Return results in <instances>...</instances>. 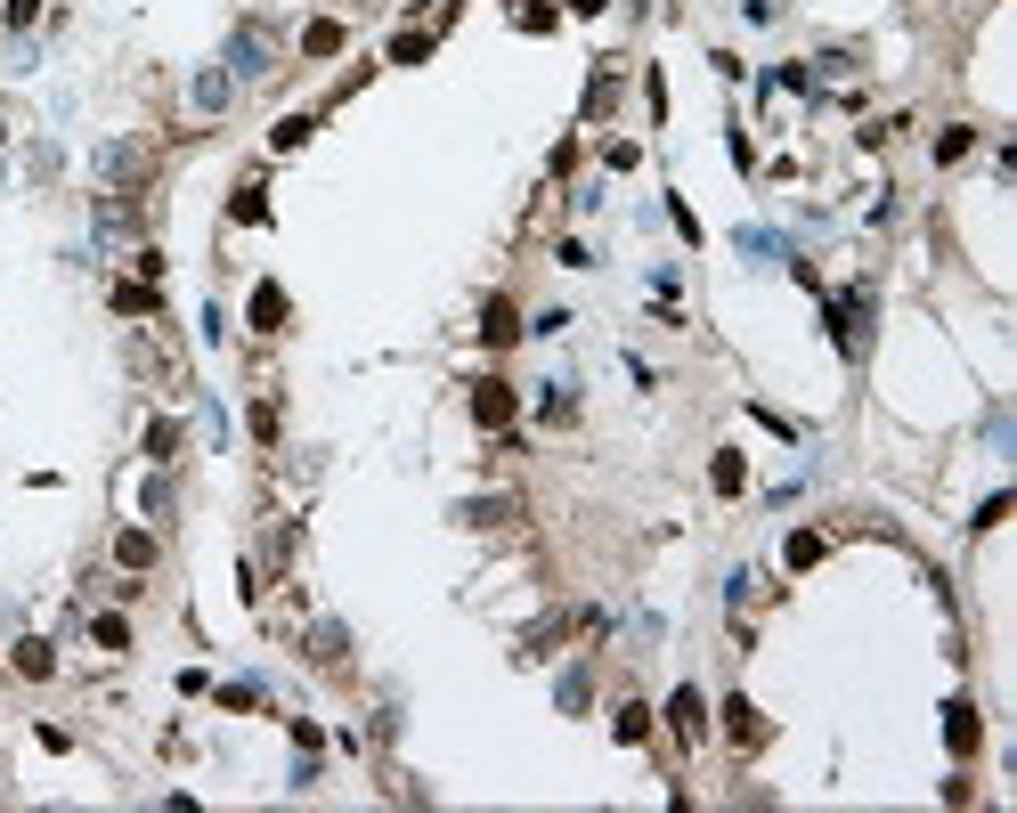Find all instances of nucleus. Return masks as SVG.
Masks as SVG:
<instances>
[{
  "label": "nucleus",
  "mask_w": 1017,
  "mask_h": 813,
  "mask_svg": "<svg viewBox=\"0 0 1017 813\" xmlns=\"http://www.w3.org/2000/svg\"><path fill=\"white\" fill-rule=\"evenodd\" d=\"M472 415H481V431H505L513 423V391L505 383H481V391H472Z\"/></svg>",
  "instance_id": "nucleus-1"
},
{
  "label": "nucleus",
  "mask_w": 1017,
  "mask_h": 813,
  "mask_svg": "<svg viewBox=\"0 0 1017 813\" xmlns=\"http://www.w3.org/2000/svg\"><path fill=\"white\" fill-rule=\"evenodd\" d=\"M944 740H952V757H969V748H977V708H969V700L944 708Z\"/></svg>",
  "instance_id": "nucleus-2"
},
{
  "label": "nucleus",
  "mask_w": 1017,
  "mask_h": 813,
  "mask_svg": "<svg viewBox=\"0 0 1017 813\" xmlns=\"http://www.w3.org/2000/svg\"><path fill=\"white\" fill-rule=\"evenodd\" d=\"M668 724H676L684 740H700V732H708V708H700V692H692V683H684V692L668 700Z\"/></svg>",
  "instance_id": "nucleus-3"
},
{
  "label": "nucleus",
  "mask_w": 1017,
  "mask_h": 813,
  "mask_svg": "<svg viewBox=\"0 0 1017 813\" xmlns=\"http://www.w3.org/2000/svg\"><path fill=\"white\" fill-rule=\"evenodd\" d=\"M253 334H285V285H261L253 293Z\"/></svg>",
  "instance_id": "nucleus-4"
},
{
  "label": "nucleus",
  "mask_w": 1017,
  "mask_h": 813,
  "mask_svg": "<svg viewBox=\"0 0 1017 813\" xmlns=\"http://www.w3.org/2000/svg\"><path fill=\"white\" fill-rule=\"evenodd\" d=\"M342 41H350V33H342L334 17H318V25H302V57H342Z\"/></svg>",
  "instance_id": "nucleus-5"
},
{
  "label": "nucleus",
  "mask_w": 1017,
  "mask_h": 813,
  "mask_svg": "<svg viewBox=\"0 0 1017 813\" xmlns=\"http://www.w3.org/2000/svg\"><path fill=\"white\" fill-rule=\"evenodd\" d=\"M725 732H733V748H757V740H765V724H757L749 700H725Z\"/></svg>",
  "instance_id": "nucleus-6"
},
{
  "label": "nucleus",
  "mask_w": 1017,
  "mask_h": 813,
  "mask_svg": "<svg viewBox=\"0 0 1017 813\" xmlns=\"http://www.w3.org/2000/svg\"><path fill=\"white\" fill-rule=\"evenodd\" d=\"M114 561H123V570L139 578L147 561H155V537H147V529H123V537H114Z\"/></svg>",
  "instance_id": "nucleus-7"
},
{
  "label": "nucleus",
  "mask_w": 1017,
  "mask_h": 813,
  "mask_svg": "<svg viewBox=\"0 0 1017 813\" xmlns=\"http://www.w3.org/2000/svg\"><path fill=\"white\" fill-rule=\"evenodd\" d=\"M513 334H521V326H513V301H505V293H497V301H489V309H481V342H497V350H505V342H513Z\"/></svg>",
  "instance_id": "nucleus-8"
},
{
  "label": "nucleus",
  "mask_w": 1017,
  "mask_h": 813,
  "mask_svg": "<svg viewBox=\"0 0 1017 813\" xmlns=\"http://www.w3.org/2000/svg\"><path fill=\"white\" fill-rule=\"evenodd\" d=\"M114 309H123V318H155L163 293H155V285H114Z\"/></svg>",
  "instance_id": "nucleus-9"
},
{
  "label": "nucleus",
  "mask_w": 1017,
  "mask_h": 813,
  "mask_svg": "<svg viewBox=\"0 0 1017 813\" xmlns=\"http://www.w3.org/2000/svg\"><path fill=\"white\" fill-rule=\"evenodd\" d=\"M708 480H716V496H741V488H749V464H741V456L725 448V456L708 464Z\"/></svg>",
  "instance_id": "nucleus-10"
},
{
  "label": "nucleus",
  "mask_w": 1017,
  "mask_h": 813,
  "mask_svg": "<svg viewBox=\"0 0 1017 813\" xmlns=\"http://www.w3.org/2000/svg\"><path fill=\"white\" fill-rule=\"evenodd\" d=\"M611 732H619V740H651V708H643V700H627V708L611 716Z\"/></svg>",
  "instance_id": "nucleus-11"
},
{
  "label": "nucleus",
  "mask_w": 1017,
  "mask_h": 813,
  "mask_svg": "<svg viewBox=\"0 0 1017 813\" xmlns=\"http://www.w3.org/2000/svg\"><path fill=\"white\" fill-rule=\"evenodd\" d=\"M456 521H472V529H497V521H513V496H489V505H464Z\"/></svg>",
  "instance_id": "nucleus-12"
},
{
  "label": "nucleus",
  "mask_w": 1017,
  "mask_h": 813,
  "mask_svg": "<svg viewBox=\"0 0 1017 813\" xmlns=\"http://www.w3.org/2000/svg\"><path fill=\"white\" fill-rule=\"evenodd\" d=\"M147 456H155V464H171V456H179V423H171V415H163V423H147Z\"/></svg>",
  "instance_id": "nucleus-13"
},
{
  "label": "nucleus",
  "mask_w": 1017,
  "mask_h": 813,
  "mask_svg": "<svg viewBox=\"0 0 1017 813\" xmlns=\"http://www.w3.org/2000/svg\"><path fill=\"white\" fill-rule=\"evenodd\" d=\"M424 57H432V33H399L391 41V66H424Z\"/></svg>",
  "instance_id": "nucleus-14"
},
{
  "label": "nucleus",
  "mask_w": 1017,
  "mask_h": 813,
  "mask_svg": "<svg viewBox=\"0 0 1017 813\" xmlns=\"http://www.w3.org/2000/svg\"><path fill=\"white\" fill-rule=\"evenodd\" d=\"M302 139H310V114H285V122H277V131H269V147H277V155H293V147H302Z\"/></svg>",
  "instance_id": "nucleus-15"
},
{
  "label": "nucleus",
  "mask_w": 1017,
  "mask_h": 813,
  "mask_svg": "<svg viewBox=\"0 0 1017 813\" xmlns=\"http://www.w3.org/2000/svg\"><path fill=\"white\" fill-rule=\"evenodd\" d=\"M619 106V74L603 66V74H594V90H586V114H611Z\"/></svg>",
  "instance_id": "nucleus-16"
},
{
  "label": "nucleus",
  "mask_w": 1017,
  "mask_h": 813,
  "mask_svg": "<svg viewBox=\"0 0 1017 813\" xmlns=\"http://www.w3.org/2000/svg\"><path fill=\"white\" fill-rule=\"evenodd\" d=\"M814 561H822V537L798 529V537H790V570H814Z\"/></svg>",
  "instance_id": "nucleus-17"
},
{
  "label": "nucleus",
  "mask_w": 1017,
  "mask_h": 813,
  "mask_svg": "<svg viewBox=\"0 0 1017 813\" xmlns=\"http://www.w3.org/2000/svg\"><path fill=\"white\" fill-rule=\"evenodd\" d=\"M57 659H49V643H17V675H49Z\"/></svg>",
  "instance_id": "nucleus-18"
},
{
  "label": "nucleus",
  "mask_w": 1017,
  "mask_h": 813,
  "mask_svg": "<svg viewBox=\"0 0 1017 813\" xmlns=\"http://www.w3.org/2000/svg\"><path fill=\"white\" fill-rule=\"evenodd\" d=\"M969 147H977V139H969V131H961V122H952V131H944V139H936V163H961V155H969Z\"/></svg>",
  "instance_id": "nucleus-19"
},
{
  "label": "nucleus",
  "mask_w": 1017,
  "mask_h": 813,
  "mask_svg": "<svg viewBox=\"0 0 1017 813\" xmlns=\"http://www.w3.org/2000/svg\"><path fill=\"white\" fill-rule=\"evenodd\" d=\"M236 220H269V204H261V187H236V204H228Z\"/></svg>",
  "instance_id": "nucleus-20"
},
{
  "label": "nucleus",
  "mask_w": 1017,
  "mask_h": 813,
  "mask_svg": "<svg viewBox=\"0 0 1017 813\" xmlns=\"http://www.w3.org/2000/svg\"><path fill=\"white\" fill-rule=\"evenodd\" d=\"M196 106H228V74H204L196 82Z\"/></svg>",
  "instance_id": "nucleus-21"
},
{
  "label": "nucleus",
  "mask_w": 1017,
  "mask_h": 813,
  "mask_svg": "<svg viewBox=\"0 0 1017 813\" xmlns=\"http://www.w3.org/2000/svg\"><path fill=\"white\" fill-rule=\"evenodd\" d=\"M33 9H41V0H9V25H33Z\"/></svg>",
  "instance_id": "nucleus-22"
}]
</instances>
